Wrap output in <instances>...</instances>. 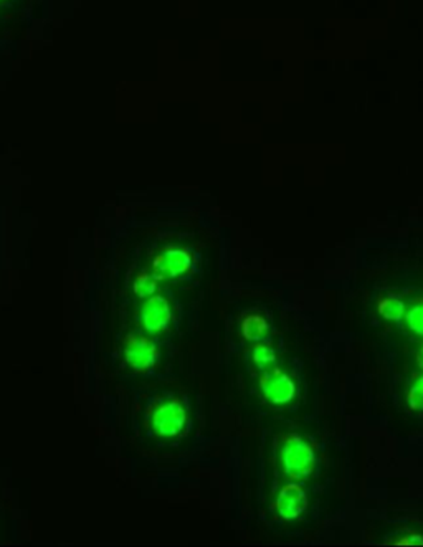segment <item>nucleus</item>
Returning <instances> with one entry per match:
<instances>
[{"instance_id": "obj_11", "label": "nucleus", "mask_w": 423, "mask_h": 547, "mask_svg": "<svg viewBox=\"0 0 423 547\" xmlns=\"http://www.w3.org/2000/svg\"><path fill=\"white\" fill-rule=\"evenodd\" d=\"M253 362L257 364V367L260 369V371H270V369H273L276 367L278 364H276V354H274V351L272 348H268V346H265V344H257L255 348H253Z\"/></svg>"}, {"instance_id": "obj_10", "label": "nucleus", "mask_w": 423, "mask_h": 547, "mask_svg": "<svg viewBox=\"0 0 423 547\" xmlns=\"http://www.w3.org/2000/svg\"><path fill=\"white\" fill-rule=\"evenodd\" d=\"M133 289H135V293H136V297H139V298H150L158 289V278H156V274L141 272V274H137L136 280H135Z\"/></svg>"}, {"instance_id": "obj_1", "label": "nucleus", "mask_w": 423, "mask_h": 547, "mask_svg": "<svg viewBox=\"0 0 423 547\" xmlns=\"http://www.w3.org/2000/svg\"><path fill=\"white\" fill-rule=\"evenodd\" d=\"M314 451L299 435H288L281 443L283 472L293 482L306 480L314 470Z\"/></svg>"}, {"instance_id": "obj_9", "label": "nucleus", "mask_w": 423, "mask_h": 547, "mask_svg": "<svg viewBox=\"0 0 423 547\" xmlns=\"http://www.w3.org/2000/svg\"><path fill=\"white\" fill-rule=\"evenodd\" d=\"M377 312L387 321H400L405 314V304L397 297H384L377 303Z\"/></svg>"}, {"instance_id": "obj_15", "label": "nucleus", "mask_w": 423, "mask_h": 547, "mask_svg": "<svg viewBox=\"0 0 423 547\" xmlns=\"http://www.w3.org/2000/svg\"><path fill=\"white\" fill-rule=\"evenodd\" d=\"M417 364H419V367L423 371V346L419 352H417Z\"/></svg>"}, {"instance_id": "obj_13", "label": "nucleus", "mask_w": 423, "mask_h": 547, "mask_svg": "<svg viewBox=\"0 0 423 547\" xmlns=\"http://www.w3.org/2000/svg\"><path fill=\"white\" fill-rule=\"evenodd\" d=\"M407 324L413 333L423 336V304H417L407 312Z\"/></svg>"}, {"instance_id": "obj_6", "label": "nucleus", "mask_w": 423, "mask_h": 547, "mask_svg": "<svg viewBox=\"0 0 423 547\" xmlns=\"http://www.w3.org/2000/svg\"><path fill=\"white\" fill-rule=\"evenodd\" d=\"M306 508H308V497L298 483L283 486L274 501V510L278 512V516L287 521L298 520Z\"/></svg>"}, {"instance_id": "obj_7", "label": "nucleus", "mask_w": 423, "mask_h": 547, "mask_svg": "<svg viewBox=\"0 0 423 547\" xmlns=\"http://www.w3.org/2000/svg\"><path fill=\"white\" fill-rule=\"evenodd\" d=\"M173 320V312L167 299L161 295H152L146 298V303L141 312V321L146 331L161 333Z\"/></svg>"}, {"instance_id": "obj_4", "label": "nucleus", "mask_w": 423, "mask_h": 547, "mask_svg": "<svg viewBox=\"0 0 423 547\" xmlns=\"http://www.w3.org/2000/svg\"><path fill=\"white\" fill-rule=\"evenodd\" d=\"M186 422V409L177 398L162 404L152 415V427L156 434L161 436L179 435L184 430Z\"/></svg>"}, {"instance_id": "obj_12", "label": "nucleus", "mask_w": 423, "mask_h": 547, "mask_svg": "<svg viewBox=\"0 0 423 547\" xmlns=\"http://www.w3.org/2000/svg\"><path fill=\"white\" fill-rule=\"evenodd\" d=\"M407 402L411 411H423V375L411 384L407 394Z\"/></svg>"}, {"instance_id": "obj_5", "label": "nucleus", "mask_w": 423, "mask_h": 547, "mask_svg": "<svg viewBox=\"0 0 423 547\" xmlns=\"http://www.w3.org/2000/svg\"><path fill=\"white\" fill-rule=\"evenodd\" d=\"M258 382H260L263 396L276 405L288 404L296 394L295 382L278 366L270 371H263Z\"/></svg>"}, {"instance_id": "obj_8", "label": "nucleus", "mask_w": 423, "mask_h": 547, "mask_svg": "<svg viewBox=\"0 0 423 547\" xmlns=\"http://www.w3.org/2000/svg\"><path fill=\"white\" fill-rule=\"evenodd\" d=\"M240 329H242V336L245 337L247 341L260 343L263 337L268 335L270 324L263 318L262 314L251 312V314H247V316L242 320Z\"/></svg>"}, {"instance_id": "obj_3", "label": "nucleus", "mask_w": 423, "mask_h": 547, "mask_svg": "<svg viewBox=\"0 0 423 547\" xmlns=\"http://www.w3.org/2000/svg\"><path fill=\"white\" fill-rule=\"evenodd\" d=\"M192 266V255L188 250L165 249L152 260V272L158 280H174L187 274Z\"/></svg>"}, {"instance_id": "obj_2", "label": "nucleus", "mask_w": 423, "mask_h": 547, "mask_svg": "<svg viewBox=\"0 0 423 547\" xmlns=\"http://www.w3.org/2000/svg\"><path fill=\"white\" fill-rule=\"evenodd\" d=\"M125 359L135 373H150L158 364L159 351L150 337L129 335L125 341Z\"/></svg>"}, {"instance_id": "obj_14", "label": "nucleus", "mask_w": 423, "mask_h": 547, "mask_svg": "<svg viewBox=\"0 0 423 547\" xmlns=\"http://www.w3.org/2000/svg\"><path fill=\"white\" fill-rule=\"evenodd\" d=\"M388 544L392 546H423L422 535L407 533V535H398L392 539H388Z\"/></svg>"}]
</instances>
